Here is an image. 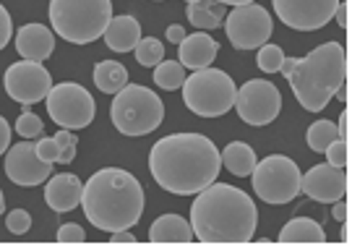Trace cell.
<instances>
[{
	"instance_id": "9a60e30c",
	"label": "cell",
	"mask_w": 352,
	"mask_h": 248,
	"mask_svg": "<svg viewBox=\"0 0 352 248\" xmlns=\"http://www.w3.org/2000/svg\"><path fill=\"white\" fill-rule=\"evenodd\" d=\"M300 194L321 204H334L347 194V170L334 165H314L300 178Z\"/></svg>"
},
{
	"instance_id": "d590c367",
	"label": "cell",
	"mask_w": 352,
	"mask_h": 248,
	"mask_svg": "<svg viewBox=\"0 0 352 248\" xmlns=\"http://www.w3.org/2000/svg\"><path fill=\"white\" fill-rule=\"evenodd\" d=\"M8 147H11V125L6 123V118L0 115V154L8 152Z\"/></svg>"
},
{
	"instance_id": "d6a6232c",
	"label": "cell",
	"mask_w": 352,
	"mask_h": 248,
	"mask_svg": "<svg viewBox=\"0 0 352 248\" xmlns=\"http://www.w3.org/2000/svg\"><path fill=\"white\" fill-rule=\"evenodd\" d=\"M55 141L60 144V152H63V165H71L76 160V147H78V138H76L74 131H65L60 128L58 134H55Z\"/></svg>"
},
{
	"instance_id": "d4e9b609",
	"label": "cell",
	"mask_w": 352,
	"mask_h": 248,
	"mask_svg": "<svg viewBox=\"0 0 352 248\" xmlns=\"http://www.w3.org/2000/svg\"><path fill=\"white\" fill-rule=\"evenodd\" d=\"M186 81V68L177 61H162L160 65H154V84L160 89H180Z\"/></svg>"
},
{
	"instance_id": "ee69618b",
	"label": "cell",
	"mask_w": 352,
	"mask_h": 248,
	"mask_svg": "<svg viewBox=\"0 0 352 248\" xmlns=\"http://www.w3.org/2000/svg\"><path fill=\"white\" fill-rule=\"evenodd\" d=\"M3 209H6V198H3V191H0V214H3Z\"/></svg>"
},
{
	"instance_id": "6da1fadb",
	"label": "cell",
	"mask_w": 352,
	"mask_h": 248,
	"mask_svg": "<svg viewBox=\"0 0 352 248\" xmlns=\"http://www.w3.org/2000/svg\"><path fill=\"white\" fill-rule=\"evenodd\" d=\"M149 170L160 188L175 196H190L217 180L222 157L204 134H170L151 147Z\"/></svg>"
},
{
	"instance_id": "5b68a950",
	"label": "cell",
	"mask_w": 352,
	"mask_h": 248,
	"mask_svg": "<svg viewBox=\"0 0 352 248\" xmlns=\"http://www.w3.org/2000/svg\"><path fill=\"white\" fill-rule=\"evenodd\" d=\"M110 19L113 0H50L52 32L74 45H89L100 39Z\"/></svg>"
},
{
	"instance_id": "4dcf8cb0",
	"label": "cell",
	"mask_w": 352,
	"mask_h": 248,
	"mask_svg": "<svg viewBox=\"0 0 352 248\" xmlns=\"http://www.w3.org/2000/svg\"><path fill=\"white\" fill-rule=\"evenodd\" d=\"M6 227L11 230L13 236H26V233L32 230V214H29L26 209L8 211V217H6Z\"/></svg>"
},
{
	"instance_id": "484cf974",
	"label": "cell",
	"mask_w": 352,
	"mask_h": 248,
	"mask_svg": "<svg viewBox=\"0 0 352 248\" xmlns=\"http://www.w3.org/2000/svg\"><path fill=\"white\" fill-rule=\"evenodd\" d=\"M136 61L144 65V68H154V65H160L164 61V45L160 42L157 37H141L136 42Z\"/></svg>"
},
{
	"instance_id": "7a4b0ae2",
	"label": "cell",
	"mask_w": 352,
	"mask_h": 248,
	"mask_svg": "<svg viewBox=\"0 0 352 248\" xmlns=\"http://www.w3.org/2000/svg\"><path fill=\"white\" fill-rule=\"evenodd\" d=\"M258 225L253 198L238 186L209 183L199 191L190 207L193 238L209 246H243L251 243Z\"/></svg>"
},
{
	"instance_id": "60d3db41",
	"label": "cell",
	"mask_w": 352,
	"mask_h": 248,
	"mask_svg": "<svg viewBox=\"0 0 352 248\" xmlns=\"http://www.w3.org/2000/svg\"><path fill=\"white\" fill-rule=\"evenodd\" d=\"M334 19H337V24L344 29L347 26V3H340L337 6V11H334Z\"/></svg>"
},
{
	"instance_id": "30bf717a",
	"label": "cell",
	"mask_w": 352,
	"mask_h": 248,
	"mask_svg": "<svg viewBox=\"0 0 352 248\" xmlns=\"http://www.w3.org/2000/svg\"><path fill=\"white\" fill-rule=\"evenodd\" d=\"M272 16L258 3L235 6L230 16H225V34L238 50H258L272 39Z\"/></svg>"
},
{
	"instance_id": "74e56055",
	"label": "cell",
	"mask_w": 352,
	"mask_h": 248,
	"mask_svg": "<svg viewBox=\"0 0 352 248\" xmlns=\"http://www.w3.org/2000/svg\"><path fill=\"white\" fill-rule=\"evenodd\" d=\"M188 37V34H186V29H183V26H170V29H167V42H175V45H180V42H183V39Z\"/></svg>"
},
{
	"instance_id": "f6af8a7d",
	"label": "cell",
	"mask_w": 352,
	"mask_h": 248,
	"mask_svg": "<svg viewBox=\"0 0 352 248\" xmlns=\"http://www.w3.org/2000/svg\"><path fill=\"white\" fill-rule=\"evenodd\" d=\"M186 3H199V0H186Z\"/></svg>"
},
{
	"instance_id": "ffe728a7",
	"label": "cell",
	"mask_w": 352,
	"mask_h": 248,
	"mask_svg": "<svg viewBox=\"0 0 352 248\" xmlns=\"http://www.w3.org/2000/svg\"><path fill=\"white\" fill-rule=\"evenodd\" d=\"M149 243H193V227L180 214H162L151 225Z\"/></svg>"
},
{
	"instance_id": "f35d334b",
	"label": "cell",
	"mask_w": 352,
	"mask_h": 248,
	"mask_svg": "<svg viewBox=\"0 0 352 248\" xmlns=\"http://www.w3.org/2000/svg\"><path fill=\"white\" fill-rule=\"evenodd\" d=\"M110 243L113 246H118V243H136V238H133V233H128V230H118V233H113Z\"/></svg>"
},
{
	"instance_id": "4316f807",
	"label": "cell",
	"mask_w": 352,
	"mask_h": 248,
	"mask_svg": "<svg viewBox=\"0 0 352 248\" xmlns=\"http://www.w3.org/2000/svg\"><path fill=\"white\" fill-rule=\"evenodd\" d=\"M308 147L314 149V152H327V147L334 141V138H340V131H337V125L334 121H318L308 128Z\"/></svg>"
},
{
	"instance_id": "e575fe53",
	"label": "cell",
	"mask_w": 352,
	"mask_h": 248,
	"mask_svg": "<svg viewBox=\"0 0 352 248\" xmlns=\"http://www.w3.org/2000/svg\"><path fill=\"white\" fill-rule=\"evenodd\" d=\"M13 34V24H11V13L6 11V6L0 3V50L8 45V39Z\"/></svg>"
},
{
	"instance_id": "836d02e7",
	"label": "cell",
	"mask_w": 352,
	"mask_h": 248,
	"mask_svg": "<svg viewBox=\"0 0 352 248\" xmlns=\"http://www.w3.org/2000/svg\"><path fill=\"white\" fill-rule=\"evenodd\" d=\"M58 243H87V233L84 227L76 223L60 225L58 227Z\"/></svg>"
},
{
	"instance_id": "4fadbf2b",
	"label": "cell",
	"mask_w": 352,
	"mask_h": 248,
	"mask_svg": "<svg viewBox=\"0 0 352 248\" xmlns=\"http://www.w3.org/2000/svg\"><path fill=\"white\" fill-rule=\"evenodd\" d=\"M6 175L11 183L21 188L42 186L52 175V162L42 160L37 154V147L29 138H24L6 152Z\"/></svg>"
},
{
	"instance_id": "3957f363",
	"label": "cell",
	"mask_w": 352,
	"mask_h": 248,
	"mask_svg": "<svg viewBox=\"0 0 352 248\" xmlns=\"http://www.w3.org/2000/svg\"><path fill=\"white\" fill-rule=\"evenodd\" d=\"M144 188L123 167H104L89 178L81 191V207L97 230H131L144 214Z\"/></svg>"
},
{
	"instance_id": "d6986e66",
	"label": "cell",
	"mask_w": 352,
	"mask_h": 248,
	"mask_svg": "<svg viewBox=\"0 0 352 248\" xmlns=\"http://www.w3.org/2000/svg\"><path fill=\"white\" fill-rule=\"evenodd\" d=\"M102 37H104V45L110 50L128 52V50L136 48V42L141 39V26L133 16H113Z\"/></svg>"
},
{
	"instance_id": "8992f818",
	"label": "cell",
	"mask_w": 352,
	"mask_h": 248,
	"mask_svg": "<svg viewBox=\"0 0 352 248\" xmlns=\"http://www.w3.org/2000/svg\"><path fill=\"white\" fill-rule=\"evenodd\" d=\"M113 125L126 136H146L162 125L164 105L151 89L141 84H126L113 99Z\"/></svg>"
},
{
	"instance_id": "e0dca14e",
	"label": "cell",
	"mask_w": 352,
	"mask_h": 248,
	"mask_svg": "<svg viewBox=\"0 0 352 248\" xmlns=\"http://www.w3.org/2000/svg\"><path fill=\"white\" fill-rule=\"evenodd\" d=\"M219 52V42L212 39L209 34H190L177 45V63L188 71H199V68H209Z\"/></svg>"
},
{
	"instance_id": "7bdbcfd3",
	"label": "cell",
	"mask_w": 352,
	"mask_h": 248,
	"mask_svg": "<svg viewBox=\"0 0 352 248\" xmlns=\"http://www.w3.org/2000/svg\"><path fill=\"white\" fill-rule=\"evenodd\" d=\"M337 97H340V99H347V84H342V87L337 89Z\"/></svg>"
},
{
	"instance_id": "f546056e",
	"label": "cell",
	"mask_w": 352,
	"mask_h": 248,
	"mask_svg": "<svg viewBox=\"0 0 352 248\" xmlns=\"http://www.w3.org/2000/svg\"><path fill=\"white\" fill-rule=\"evenodd\" d=\"M37 147V154L45 162H52V165H63V152H60V144L55 141V136H39V141L34 144Z\"/></svg>"
},
{
	"instance_id": "277c9868",
	"label": "cell",
	"mask_w": 352,
	"mask_h": 248,
	"mask_svg": "<svg viewBox=\"0 0 352 248\" xmlns=\"http://www.w3.org/2000/svg\"><path fill=\"white\" fill-rule=\"evenodd\" d=\"M279 71L302 107L318 112L347 81V52L340 42H324L305 58H285Z\"/></svg>"
},
{
	"instance_id": "ba28073f",
	"label": "cell",
	"mask_w": 352,
	"mask_h": 248,
	"mask_svg": "<svg viewBox=\"0 0 352 248\" xmlns=\"http://www.w3.org/2000/svg\"><path fill=\"white\" fill-rule=\"evenodd\" d=\"M251 178L256 196L266 204H289L300 194V167L285 154H272L256 162Z\"/></svg>"
},
{
	"instance_id": "8d00e7d4",
	"label": "cell",
	"mask_w": 352,
	"mask_h": 248,
	"mask_svg": "<svg viewBox=\"0 0 352 248\" xmlns=\"http://www.w3.org/2000/svg\"><path fill=\"white\" fill-rule=\"evenodd\" d=\"M347 123H350V112L344 110L340 115V123H337V131H340L342 141H347V138H350V125H347Z\"/></svg>"
},
{
	"instance_id": "ab89813d",
	"label": "cell",
	"mask_w": 352,
	"mask_h": 248,
	"mask_svg": "<svg viewBox=\"0 0 352 248\" xmlns=\"http://www.w3.org/2000/svg\"><path fill=\"white\" fill-rule=\"evenodd\" d=\"M331 214H334L340 223H347V204H344L342 198H340V201H334V209H331Z\"/></svg>"
},
{
	"instance_id": "b9f144b4",
	"label": "cell",
	"mask_w": 352,
	"mask_h": 248,
	"mask_svg": "<svg viewBox=\"0 0 352 248\" xmlns=\"http://www.w3.org/2000/svg\"><path fill=\"white\" fill-rule=\"evenodd\" d=\"M217 3H222V6H248V3H253V0H217Z\"/></svg>"
},
{
	"instance_id": "9c48e42d",
	"label": "cell",
	"mask_w": 352,
	"mask_h": 248,
	"mask_svg": "<svg viewBox=\"0 0 352 248\" xmlns=\"http://www.w3.org/2000/svg\"><path fill=\"white\" fill-rule=\"evenodd\" d=\"M47 112L65 131H81L91 125L94 121V97L87 89L76 81H63V84H52L50 94H47Z\"/></svg>"
},
{
	"instance_id": "2e32d148",
	"label": "cell",
	"mask_w": 352,
	"mask_h": 248,
	"mask_svg": "<svg viewBox=\"0 0 352 248\" xmlns=\"http://www.w3.org/2000/svg\"><path fill=\"white\" fill-rule=\"evenodd\" d=\"M16 50L24 61L45 63L55 50V34L45 24H26L16 32Z\"/></svg>"
},
{
	"instance_id": "83f0119b",
	"label": "cell",
	"mask_w": 352,
	"mask_h": 248,
	"mask_svg": "<svg viewBox=\"0 0 352 248\" xmlns=\"http://www.w3.org/2000/svg\"><path fill=\"white\" fill-rule=\"evenodd\" d=\"M282 61H285V52H282V48H277V45H261V48H258L256 63H258V68H261L264 74H277L279 68H282Z\"/></svg>"
},
{
	"instance_id": "44dd1931",
	"label": "cell",
	"mask_w": 352,
	"mask_h": 248,
	"mask_svg": "<svg viewBox=\"0 0 352 248\" xmlns=\"http://www.w3.org/2000/svg\"><path fill=\"white\" fill-rule=\"evenodd\" d=\"M279 243H285V246H292V243H305V246H318V243H327V233H324V227L311 220V217H295V220H289L285 227H282V233H279Z\"/></svg>"
},
{
	"instance_id": "7402d4cb",
	"label": "cell",
	"mask_w": 352,
	"mask_h": 248,
	"mask_svg": "<svg viewBox=\"0 0 352 248\" xmlns=\"http://www.w3.org/2000/svg\"><path fill=\"white\" fill-rule=\"evenodd\" d=\"M219 157H222V165H225L227 170L232 175H238V178H248L253 173V167H256V152H253L245 141H232V144H227L225 152H219Z\"/></svg>"
},
{
	"instance_id": "5bb4252c",
	"label": "cell",
	"mask_w": 352,
	"mask_h": 248,
	"mask_svg": "<svg viewBox=\"0 0 352 248\" xmlns=\"http://www.w3.org/2000/svg\"><path fill=\"white\" fill-rule=\"evenodd\" d=\"M342 0H274V11L279 21L298 29V32H314L327 26L334 19V11Z\"/></svg>"
},
{
	"instance_id": "52a82bcc",
	"label": "cell",
	"mask_w": 352,
	"mask_h": 248,
	"mask_svg": "<svg viewBox=\"0 0 352 248\" xmlns=\"http://www.w3.org/2000/svg\"><path fill=\"white\" fill-rule=\"evenodd\" d=\"M183 102L190 112L201 115V118H219L230 112L235 105L238 87L230 79V74L219 68H199L183 81Z\"/></svg>"
},
{
	"instance_id": "603a6c76",
	"label": "cell",
	"mask_w": 352,
	"mask_h": 248,
	"mask_svg": "<svg viewBox=\"0 0 352 248\" xmlns=\"http://www.w3.org/2000/svg\"><path fill=\"white\" fill-rule=\"evenodd\" d=\"M94 84H97V89L104 92V94H118V92L128 84L126 65L118 61L97 63V68H94Z\"/></svg>"
},
{
	"instance_id": "8fae6325",
	"label": "cell",
	"mask_w": 352,
	"mask_h": 248,
	"mask_svg": "<svg viewBox=\"0 0 352 248\" xmlns=\"http://www.w3.org/2000/svg\"><path fill=\"white\" fill-rule=\"evenodd\" d=\"M243 123L248 125H269L282 110V94L272 81L251 79L243 84L235 94V105Z\"/></svg>"
},
{
	"instance_id": "7c38bea8",
	"label": "cell",
	"mask_w": 352,
	"mask_h": 248,
	"mask_svg": "<svg viewBox=\"0 0 352 248\" xmlns=\"http://www.w3.org/2000/svg\"><path fill=\"white\" fill-rule=\"evenodd\" d=\"M3 87L8 92V97L21 102V105H34L47 99L52 89L50 71L37 61H21L13 63L3 76Z\"/></svg>"
},
{
	"instance_id": "f1b7e54d",
	"label": "cell",
	"mask_w": 352,
	"mask_h": 248,
	"mask_svg": "<svg viewBox=\"0 0 352 248\" xmlns=\"http://www.w3.org/2000/svg\"><path fill=\"white\" fill-rule=\"evenodd\" d=\"M42 118L34 115L32 110H24L19 115V121H16V134L21 138H39L42 136Z\"/></svg>"
},
{
	"instance_id": "ac0fdd59",
	"label": "cell",
	"mask_w": 352,
	"mask_h": 248,
	"mask_svg": "<svg viewBox=\"0 0 352 248\" xmlns=\"http://www.w3.org/2000/svg\"><path fill=\"white\" fill-rule=\"evenodd\" d=\"M81 180L74 173H60L47 180L45 186V201L52 211H71L81 207Z\"/></svg>"
},
{
	"instance_id": "cb8c5ba5",
	"label": "cell",
	"mask_w": 352,
	"mask_h": 248,
	"mask_svg": "<svg viewBox=\"0 0 352 248\" xmlns=\"http://www.w3.org/2000/svg\"><path fill=\"white\" fill-rule=\"evenodd\" d=\"M188 21L199 29H217L225 21V6L222 3H209V0H199V3H188Z\"/></svg>"
},
{
	"instance_id": "1f68e13d",
	"label": "cell",
	"mask_w": 352,
	"mask_h": 248,
	"mask_svg": "<svg viewBox=\"0 0 352 248\" xmlns=\"http://www.w3.org/2000/svg\"><path fill=\"white\" fill-rule=\"evenodd\" d=\"M327 160L334 167H347V162H350V147H347V141L334 138L327 147Z\"/></svg>"
}]
</instances>
